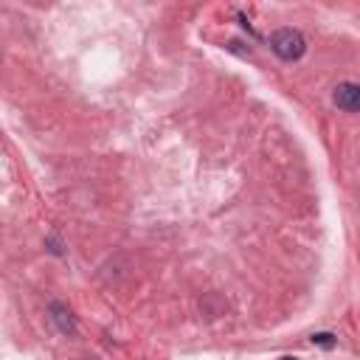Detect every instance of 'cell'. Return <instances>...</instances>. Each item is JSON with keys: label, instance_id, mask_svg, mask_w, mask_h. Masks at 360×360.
I'll return each mask as SVG.
<instances>
[{"label": "cell", "instance_id": "2", "mask_svg": "<svg viewBox=\"0 0 360 360\" xmlns=\"http://www.w3.org/2000/svg\"><path fill=\"white\" fill-rule=\"evenodd\" d=\"M332 99H335V104L341 107V110L357 113V110H360V85H354V82H341V85L335 88Z\"/></svg>", "mask_w": 360, "mask_h": 360}, {"label": "cell", "instance_id": "5", "mask_svg": "<svg viewBox=\"0 0 360 360\" xmlns=\"http://www.w3.org/2000/svg\"><path fill=\"white\" fill-rule=\"evenodd\" d=\"M281 360H296V357H281Z\"/></svg>", "mask_w": 360, "mask_h": 360}, {"label": "cell", "instance_id": "1", "mask_svg": "<svg viewBox=\"0 0 360 360\" xmlns=\"http://www.w3.org/2000/svg\"><path fill=\"white\" fill-rule=\"evenodd\" d=\"M270 48H273L276 57L293 62V59H299L307 51V43H304V37H301L296 28H279L273 37H270Z\"/></svg>", "mask_w": 360, "mask_h": 360}, {"label": "cell", "instance_id": "4", "mask_svg": "<svg viewBox=\"0 0 360 360\" xmlns=\"http://www.w3.org/2000/svg\"><path fill=\"white\" fill-rule=\"evenodd\" d=\"M312 343H318V346H335V338L330 335V332H318V335H312Z\"/></svg>", "mask_w": 360, "mask_h": 360}, {"label": "cell", "instance_id": "3", "mask_svg": "<svg viewBox=\"0 0 360 360\" xmlns=\"http://www.w3.org/2000/svg\"><path fill=\"white\" fill-rule=\"evenodd\" d=\"M51 312H54V318L59 321V330H62V332H74V321H70V312H68L62 304H51Z\"/></svg>", "mask_w": 360, "mask_h": 360}]
</instances>
